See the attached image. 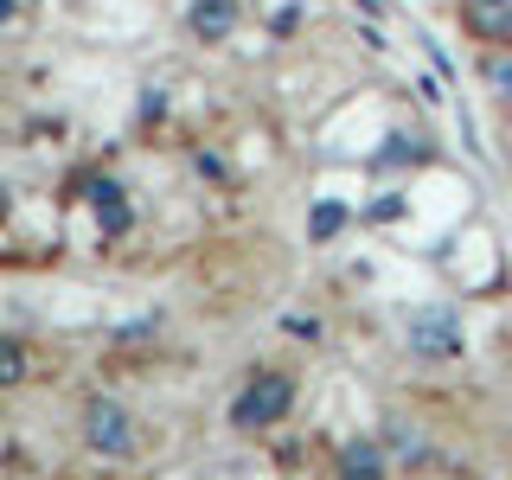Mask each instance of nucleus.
Instances as JSON below:
<instances>
[{"label":"nucleus","mask_w":512,"mask_h":480,"mask_svg":"<svg viewBox=\"0 0 512 480\" xmlns=\"http://www.w3.org/2000/svg\"><path fill=\"white\" fill-rule=\"evenodd\" d=\"M288 404H295V384H288L282 372H256L244 391H237V404H231V423L237 429H269V423H282Z\"/></svg>","instance_id":"obj_1"},{"label":"nucleus","mask_w":512,"mask_h":480,"mask_svg":"<svg viewBox=\"0 0 512 480\" xmlns=\"http://www.w3.org/2000/svg\"><path fill=\"white\" fill-rule=\"evenodd\" d=\"M404 340H410L416 359H461L468 333H461V314H448V308H423V314H410Z\"/></svg>","instance_id":"obj_2"},{"label":"nucleus","mask_w":512,"mask_h":480,"mask_svg":"<svg viewBox=\"0 0 512 480\" xmlns=\"http://www.w3.org/2000/svg\"><path fill=\"white\" fill-rule=\"evenodd\" d=\"M84 442L96 448V455H109V461H128V455H135V423H128V410L116 404V397H90Z\"/></svg>","instance_id":"obj_3"},{"label":"nucleus","mask_w":512,"mask_h":480,"mask_svg":"<svg viewBox=\"0 0 512 480\" xmlns=\"http://www.w3.org/2000/svg\"><path fill=\"white\" fill-rule=\"evenodd\" d=\"M461 26L487 45H506L512 39V0H461Z\"/></svg>","instance_id":"obj_4"},{"label":"nucleus","mask_w":512,"mask_h":480,"mask_svg":"<svg viewBox=\"0 0 512 480\" xmlns=\"http://www.w3.org/2000/svg\"><path fill=\"white\" fill-rule=\"evenodd\" d=\"M90 205H96V224H103L109 237H122V231H128V199H122V186H116V180H96V186H90Z\"/></svg>","instance_id":"obj_5"},{"label":"nucleus","mask_w":512,"mask_h":480,"mask_svg":"<svg viewBox=\"0 0 512 480\" xmlns=\"http://www.w3.org/2000/svg\"><path fill=\"white\" fill-rule=\"evenodd\" d=\"M231 26H237V0H199L192 7V32L199 39H224Z\"/></svg>","instance_id":"obj_6"},{"label":"nucleus","mask_w":512,"mask_h":480,"mask_svg":"<svg viewBox=\"0 0 512 480\" xmlns=\"http://www.w3.org/2000/svg\"><path fill=\"white\" fill-rule=\"evenodd\" d=\"M340 461H346V474H384V448L378 442H352Z\"/></svg>","instance_id":"obj_7"},{"label":"nucleus","mask_w":512,"mask_h":480,"mask_svg":"<svg viewBox=\"0 0 512 480\" xmlns=\"http://www.w3.org/2000/svg\"><path fill=\"white\" fill-rule=\"evenodd\" d=\"M26 378V352L20 340H0V384H20Z\"/></svg>","instance_id":"obj_8"},{"label":"nucleus","mask_w":512,"mask_h":480,"mask_svg":"<svg viewBox=\"0 0 512 480\" xmlns=\"http://www.w3.org/2000/svg\"><path fill=\"white\" fill-rule=\"evenodd\" d=\"M340 224H346V205H314V237H340Z\"/></svg>","instance_id":"obj_9"},{"label":"nucleus","mask_w":512,"mask_h":480,"mask_svg":"<svg viewBox=\"0 0 512 480\" xmlns=\"http://www.w3.org/2000/svg\"><path fill=\"white\" fill-rule=\"evenodd\" d=\"M487 77H493V90H512V64H487Z\"/></svg>","instance_id":"obj_10"},{"label":"nucleus","mask_w":512,"mask_h":480,"mask_svg":"<svg viewBox=\"0 0 512 480\" xmlns=\"http://www.w3.org/2000/svg\"><path fill=\"white\" fill-rule=\"evenodd\" d=\"M13 20V0H0V26H7Z\"/></svg>","instance_id":"obj_11"},{"label":"nucleus","mask_w":512,"mask_h":480,"mask_svg":"<svg viewBox=\"0 0 512 480\" xmlns=\"http://www.w3.org/2000/svg\"><path fill=\"white\" fill-rule=\"evenodd\" d=\"M359 7H365V13H378V0H359Z\"/></svg>","instance_id":"obj_12"}]
</instances>
